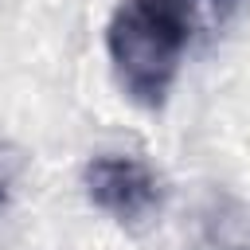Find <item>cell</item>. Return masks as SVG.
Instances as JSON below:
<instances>
[{"label":"cell","mask_w":250,"mask_h":250,"mask_svg":"<svg viewBox=\"0 0 250 250\" xmlns=\"http://www.w3.org/2000/svg\"><path fill=\"white\" fill-rule=\"evenodd\" d=\"M23 164H27V160H23V148L0 141V203H8V191H12V184L20 180Z\"/></svg>","instance_id":"obj_3"},{"label":"cell","mask_w":250,"mask_h":250,"mask_svg":"<svg viewBox=\"0 0 250 250\" xmlns=\"http://www.w3.org/2000/svg\"><path fill=\"white\" fill-rule=\"evenodd\" d=\"M215 4H219V0H215Z\"/></svg>","instance_id":"obj_4"},{"label":"cell","mask_w":250,"mask_h":250,"mask_svg":"<svg viewBox=\"0 0 250 250\" xmlns=\"http://www.w3.org/2000/svg\"><path fill=\"white\" fill-rule=\"evenodd\" d=\"M82 188H86V199L102 215H109L113 223H121L129 230L152 223L164 207L160 176L141 156H125V152L90 156L82 168Z\"/></svg>","instance_id":"obj_2"},{"label":"cell","mask_w":250,"mask_h":250,"mask_svg":"<svg viewBox=\"0 0 250 250\" xmlns=\"http://www.w3.org/2000/svg\"><path fill=\"white\" fill-rule=\"evenodd\" d=\"M195 27V0H121L105 23L109 66L141 109H160L176 86Z\"/></svg>","instance_id":"obj_1"}]
</instances>
